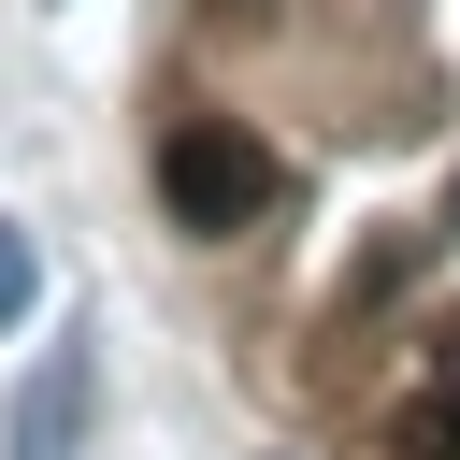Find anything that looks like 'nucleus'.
Wrapping results in <instances>:
<instances>
[{"label": "nucleus", "mask_w": 460, "mask_h": 460, "mask_svg": "<svg viewBox=\"0 0 460 460\" xmlns=\"http://www.w3.org/2000/svg\"><path fill=\"white\" fill-rule=\"evenodd\" d=\"M86 417H101V359L58 331V359H29L0 402V460H86Z\"/></svg>", "instance_id": "nucleus-2"}, {"label": "nucleus", "mask_w": 460, "mask_h": 460, "mask_svg": "<svg viewBox=\"0 0 460 460\" xmlns=\"http://www.w3.org/2000/svg\"><path fill=\"white\" fill-rule=\"evenodd\" d=\"M201 14H216V29H259V14H273V0H201Z\"/></svg>", "instance_id": "nucleus-5"}, {"label": "nucleus", "mask_w": 460, "mask_h": 460, "mask_svg": "<svg viewBox=\"0 0 460 460\" xmlns=\"http://www.w3.org/2000/svg\"><path fill=\"white\" fill-rule=\"evenodd\" d=\"M388 460H460V316H446L431 374L402 388V417H388Z\"/></svg>", "instance_id": "nucleus-3"}, {"label": "nucleus", "mask_w": 460, "mask_h": 460, "mask_svg": "<svg viewBox=\"0 0 460 460\" xmlns=\"http://www.w3.org/2000/svg\"><path fill=\"white\" fill-rule=\"evenodd\" d=\"M273 201H288V172H273V144H259L244 115H172V129H158V216H172L187 244L259 230Z\"/></svg>", "instance_id": "nucleus-1"}, {"label": "nucleus", "mask_w": 460, "mask_h": 460, "mask_svg": "<svg viewBox=\"0 0 460 460\" xmlns=\"http://www.w3.org/2000/svg\"><path fill=\"white\" fill-rule=\"evenodd\" d=\"M29 302H43V244H29V230H14V216H0V331H14V316H29Z\"/></svg>", "instance_id": "nucleus-4"}]
</instances>
